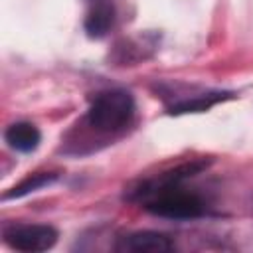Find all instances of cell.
<instances>
[{
    "instance_id": "1",
    "label": "cell",
    "mask_w": 253,
    "mask_h": 253,
    "mask_svg": "<svg viewBox=\"0 0 253 253\" xmlns=\"http://www.w3.org/2000/svg\"><path fill=\"white\" fill-rule=\"evenodd\" d=\"M206 164L190 162L180 164L168 172H162L154 178L140 182L130 194L128 200L140 204L148 213L168 219H198L208 213V206L204 198L188 190L184 182L198 174Z\"/></svg>"
},
{
    "instance_id": "2",
    "label": "cell",
    "mask_w": 253,
    "mask_h": 253,
    "mask_svg": "<svg viewBox=\"0 0 253 253\" xmlns=\"http://www.w3.org/2000/svg\"><path fill=\"white\" fill-rule=\"evenodd\" d=\"M134 111L136 105L130 91L105 89L93 97L85 115V123L99 134H119L130 126Z\"/></svg>"
},
{
    "instance_id": "3",
    "label": "cell",
    "mask_w": 253,
    "mask_h": 253,
    "mask_svg": "<svg viewBox=\"0 0 253 253\" xmlns=\"http://www.w3.org/2000/svg\"><path fill=\"white\" fill-rule=\"evenodd\" d=\"M57 229L47 223H10L2 231V239L8 247L26 253L47 251L57 243Z\"/></svg>"
},
{
    "instance_id": "4",
    "label": "cell",
    "mask_w": 253,
    "mask_h": 253,
    "mask_svg": "<svg viewBox=\"0 0 253 253\" xmlns=\"http://www.w3.org/2000/svg\"><path fill=\"white\" fill-rule=\"evenodd\" d=\"M83 30L91 40H103L117 22L115 0H85Z\"/></svg>"
},
{
    "instance_id": "5",
    "label": "cell",
    "mask_w": 253,
    "mask_h": 253,
    "mask_svg": "<svg viewBox=\"0 0 253 253\" xmlns=\"http://www.w3.org/2000/svg\"><path fill=\"white\" fill-rule=\"evenodd\" d=\"M115 249L123 253H168L174 249V241L166 233L144 229L119 237Z\"/></svg>"
},
{
    "instance_id": "6",
    "label": "cell",
    "mask_w": 253,
    "mask_h": 253,
    "mask_svg": "<svg viewBox=\"0 0 253 253\" xmlns=\"http://www.w3.org/2000/svg\"><path fill=\"white\" fill-rule=\"evenodd\" d=\"M233 93H227V91H204V93H198V95H192V97H182L178 101H174L172 105H168V115H186V113H202V111H208L211 109L213 105L225 101V99H231Z\"/></svg>"
},
{
    "instance_id": "7",
    "label": "cell",
    "mask_w": 253,
    "mask_h": 253,
    "mask_svg": "<svg viewBox=\"0 0 253 253\" xmlns=\"http://www.w3.org/2000/svg\"><path fill=\"white\" fill-rule=\"evenodd\" d=\"M4 140L8 142V146L12 150H18V152H34L40 146L42 132H40V128L34 123L18 121V123H12L6 128Z\"/></svg>"
},
{
    "instance_id": "8",
    "label": "cell",
    "mask_w": 253,
    "mask_h": 253,
    "mask_svg": "<svg viewBox=\"0 0 253 253\" xmlns=\"http://www.w3.org/2000/svg\"><path fill=\"white\" fill-rule=\"evenodd\" d=\"M57 178H59L57 172H34V174H30V176H26L20 184H16L10 192H6V194H4V200L24 198V196H28V194H32V192H38V190H42V188L53 184Z\"/></svg>"
}]
</instances>
